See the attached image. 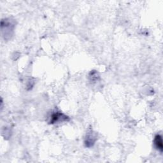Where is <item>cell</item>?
I'll use <instances>...</instances> for the list:
<instances>
[{
	"mask_svg": "<svg viewBox=\"0 0 163 163\" xmlns=\"http://www.w3.org/2000/svg\"><path fill=\"white\" fill-rule=\"evenodd\" d=\"M67 118L68 117L66 116H64V114L59 113V112H56L55 113H53L52 115L51 122L52 124H54V123L60 122V121L62 122L64 121H67Z\"/></svg>",
	"mask_w": 163,
	"mask_h": 163,
	"instance_id": "1",
	"label": "cell"
},
{
	"mask_svg": "<svg viewBox=\"0 0 163 163\" xmlns=\"http://www.w3.org/2000/svg\"><path fill=\"white\" fill-rule=\"evenodd\" d=\"M154 143L156 145V147L157 149V150L161 152H162L163 150V144H162V136L161 135H157L156 136L154 139Z\"/></svg>",
	"mask_w": 163,
	"mask_h": 163,
	"instance_id": "2",
	"label": "cell"
}]
</instances>
